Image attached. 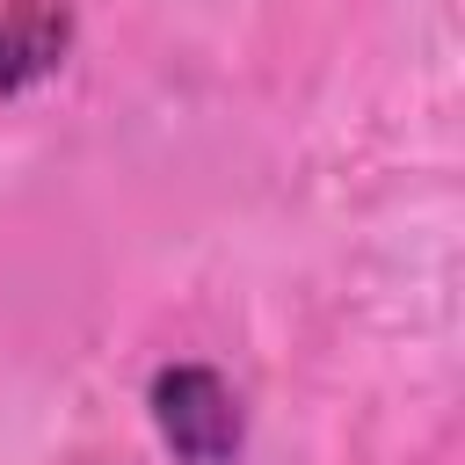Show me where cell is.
I'll return each mask as SVG.
<instances>
[{
	"mask_svg": "<svg viewBox=\"0 0 465 465\" xmlns=\"http://www.w3.org/2000/svg\"><path fill=\"white\" fill-rule=\"evenodd\" d=\"M153 421L182 465H232L240 458V400L203 363H174L153 378Z\"/></svg>",
	"mask_w": 465,
	"mask_h": 465,
	"instance_id": "1",
	"label": "cell"
},
{
	"mask_svg": "<svg viewBox=\"0 0 465 465\" xmlns=\"http://www.w3.org/2000/svg\"><path fill=\"white\" fill-rule=\"evenodd\" d=\"M65 44H73V15L58 0H7L0 7V102L58 73Z\"/></svg>",
	"mask_w": 465,
	"mask_h": 465,
	"instance_id": "2",
	"label": "cell"
}]
</instances>
